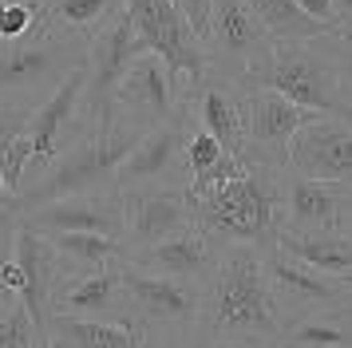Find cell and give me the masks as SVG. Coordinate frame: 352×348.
Wrapping results in <instances>:
<instances>
[{
    "label": "cell",
    "instance_id": "1",
    "mask_svg": "<svg viewBox=\"0 0 352 348\" xmlns=\"http://www.w3.org/2000/svg\"><path fill=\"white\" fill-rule=\"evenodd\" d=\"M285 309L273 297L254 246H222L218 265L202 281L194 345H277Z\"/></svg>",
    "mask_w": 352,
    "mask_h": 348
},
{
    "label": "cell",
    "instance_id": "2",
    "mask_svg": "<svg viewBox=\"0 0 352 348\" xmlns=\"http://www.w3.org/2000/svg\"><path fill=\"white\" fill-rule=\"evenodd\" d=\"M241 162L245 166L234 178L190 198L194 226L206 230L218 246H254L265 253L281 230L289 166L261 155H241Z\"/></svg>",
    "mask_w": 352,
    "mask_h": 348
},
{
    "label": "cell",
    "instance_id": "3",
    "mask_svg": "<svg viewBox=\"0 0 352 348\" xmlns=\"http://www.w3.org/2000/svg\"><path fill=\"white\" fill-rule=\"evenodd\" d=\"M349 36H320V40H273L265 56H257L245 72V87H270L317 115L349 119Z\"/></svg>",
    "mask_w": 352,
    "mask_h": 348
},
{
    "label": "cell",
    "instance_id": "4",
    "mask_svg": "<svg viewBox=\"0 0 352 348\" xmlns=\"http://www.w3.org/2000/svg\"><path fill=\"white\" fill-rule=\"evenodd\" d=\"M146 127L119 115V111H107L103 119L83 127V135L64 155L52 162L48 171L32 178V186H20L16 202H20V214L32 210L40 202H52V198H64V194H87V190H115L111 178L119 171V162L127 155L135 139L143 135Z\"/></svg>",
    "mask_w": 352,
    "mask_h": 348
},
{
    "label": "cell",
    "instance_id": "5",
    "mask_svg": "<svg viewBox=\"0 0 352 348\" xmlns=\"http://www.w3.org/2000/svg\"><path fill=\"white\" fill-rule=\"evenodd\" d=\"M115 273L123 281V297H127V313L139 320L146 345H190L194 325H198V297L202 285L182 281V277H166V273H151V269L135 265V261H115Z\"/></svg>",
    "mask_w": 352,
    "mask_h": 348
},
{
    "label": "cell",
    "instance_id": "6",
    "mask_svg": "<svg viewBox=\"0 0 352 348\" xmlns=\"http://www.w3.org/2000/svg\"><path fill=\"white\" fill-rule=\"evenodd\" d=\"M87 60V40L52 28H32L0 47V99L40 103L60 79Z\"/></svg>",
    "mask_w": 352,
    "mask_h": 348
},
{
    "label": "cell",
    "instance_id": "7",
    "mask_svg": "<svg viewBox=\"0 0 352 348\" xmlns=\"http://www.w3.org/2000/svg\"><path fill=\"white\" fill-rule=\"evenodd\" d=\"M190 107L178 91V107L151 123L135 139L119 171H115L111 186L115 190H135V186H175V182H186V162H182V151H186V135H190Z\"/></svg>",
    "mask_w": 352,
    "mask_h": 348
},
{
    "label": "cell",
    "instance_id": "8",
    "mask_svg": "<svg viewBox=\"0 0 352 348\" xmlns=\"http://www.w3.org/2000/svg\"><path fill=\"white\" fill-rule=\"evenodd\" d=\"M60 273H67L60 253L48 237L40 234L36 226L20 218L16 234H12V253L4 257L0 265V289L4 293H16L24 301V309L32 313L36 329L44 336V348H48V316H52V289L60 281Z\"/></svg>",
    "mask_w": 352,
    "mask_h": 348
},
{
    "label": "cell",
    "instance_id": "9",
    "mask_svg": "<svg viewBox=\"0 0 352 348\" xmlns=\"http://www.w3.org/2000/svg\"><path fill=\"white\" fill-rule=\"evenodd\" d=\"M123 8L135 24V36L143 40L146 52L162 56L178 87H190L210 72L206 47L186 24V16L175 8V0H123Z\"/></svg>",
    "mask_w": 352,
    "mask_h": 348
},
{
    "label": "cell",
    "instance_id": "10",
    "mask_svg": "<svg viewBox=\"0 0 352 348\" xmlns=\"http://www.w3.org/2000/svg\"><path fill=\"white\" fill-rule=\"evenodd\" d=\"M83 83H87V63L72 67L56 87H52L24 123V139H28V171H48L56 158L64 155L72 142L83 135L87 119L80 115V99H83Z\"/></svg>",
    "mask_w": 352,
    "mask_h": 348
},
{
    "label": "cell",
    "instance_id": "11",
    "mask_svg": "<svg viewBox=\"0 0 352 348\" xmlns=\"http://www.w3.org/2000/svg\"><path fill=\"white\" fill-rule=\"evenodd\" d=\"M146 52L143 40L135 36V24H131L127 8L119 4L103 24H99L91 36H87V83H83V99H80V115L87 123L103 119L111 111V99H115V87L127 72V63Z\"/></svg>",
    "mask_w": 352,
    "mask_h": 348
},
{
    "label": "cell",
    "instance_id": "12",
    "mask_svg": "<svg viewBox=\"0 0 352 348\" xmlns=\"http://www.w3.org/2000/svg\"><path fill=\"white\" fill-rule=\"evenodd\" d=\"M285 166L301 178L352 182V131L344 115H313L285 142Z\"/></svg>",
    "mask_w": 352,
    "mask_h": 348
},
{
    "label": "cell",
    "instance_id": "13",
    "mask_svg": "<svg viewBox=\"0 0 352 348\" xmlns=\"http://www.w3.org/2000/svg\"><path fill=\"white\" fill-rule=\"evenodd\" d=\"M270 32L257 16L254 0H210V32H206V56L214 72L241 76L257 56H265Z\"/></svg>",
    "mask_w": 352,
    "mask_h": 348
},
{
    "label": "cell",
    "instance_id": "14",
    "mask_svg": "<svg viewBox=\"0 0 352 348\" xmlns=\"http://www.w3.org/2000/svg\"><path fill=\"white\" fill-rule=\"evenodd\" d=\"M182 99L190 107L194 127L210 131L230 155H241V146H245V83L238 76L210 67L198 83L182 87Z\"/></svg>",
    "mask_w": 352,
    "mask_h": 348
},
{
    "label": "cell",
    "instance_id": "15",
    "mask_svg": "<svg viewBox=\"0 0 352 348\" xmlns=\"http://www.w3.org/2000/svg\"><path fill=\"white\" fill-rule=\"evenodd\" d=\"M349 218H352L349 182L285 174L281 230H293V234H349Z\"/></svg>",
    "mask_w": 352,
    "mask_h": 348
},
{
    "label": "cell",
    "instance_id": "16",
    "mask_svg": "<svg viewBox=\"0 0 352 348\" xmlns=\"http://www.w3.org/2000/svg\"><path fill=\"white\" fill-rule=\"evenodd\" d=\"M119 194H123V241H127V250H143L159 237L194 226L186 182L135 186V190H119Z\"/></svg>",
    "mask_w": 352,
    "mask_h": 348
},
{
    "label": "cell",
    "instance_id": "17",
    "mask_svg": "<svg viewBox=\"0 0 352 348\" xmlns=\"http://www.w3.org/2000/svg\"><path fill=\"white\" fill-rule=\"evenodd\" d=\"M20 218L36 226L40 234L56 230H91V234L123 237V194L119 190H87V194H64L24 210Z\"/></svg>",
    "mask_w": 352,
    "mask_h": 348
},
{
    "label": "cell",
    "instance_id": "18",
    "mask_svg": "<svg viewBox=\"0 0 352 348\" xmlns=\"http://www.w3.org/2000/svg\"><path fill=\"white\" fill-rule=\"evenodd\" d=\"M111 107L119 115L135 119V123H143V127L166 119L178 107V79L170 76V67L162 63V56L139 52L127 63V72H123L119 87H115Z\"/></svg>",
    "mask_w": 352,
    "mask_h": 348
},
{
    "label": "cell",
    "instance_id": "19",
    "mask_svg": "<svg viewBox=\"0 0 352 348\" xmlns=\"http://www.w3.org/2000/svg\"><path fill=\"white\" fill-rule=\"evenodd\" d=\"M313 115L317 111L301 107V103H293V99L270 91V87H245V146H241V155H261L273 158V162H285V142Z\"/></svg>",
    "mask_w": 352,
    "mask_h": 348
},
{
    "label": "cell",
    "instance_id": "20",
    "mask_svg": "<svg viewBox=\"0 0 352 348\" xmlns=\"http://www.w3.org/2000/svg\"><path fill=\"white\" fill-rule=\"evenodd\" d=\"M261 265H265V281H270L273 297L281 301V309H289V313L324 309V305H349V277L309 269L301 261H293L289 253H281L277 246L261 253Z\"/></svg>",
    "mask_w": 352,
    "mask_h": 348
},
{
    "label": "cell",
    "instance_id": "21",
    "mask_svg": "<svg viewBox=\"0 0 352 348\" xmlns=\"http://www.w3.org/2000/svg\"><path fill=\"white\" fill-rule=\"evenodd\" d=\"M218 253H222V246L206 230L186 226V230L159 237L143 250H127V261L151 269V273H166V277H182V281L202 285L218 265Z\"/></svg>",
    "mask_w": 352,
    "mask_h": 348
},
{
    "label": "cell",
    "instance_id": "22",
    "mask_svg": "<svg viewBox=\"0 0 352 348\" xmlns=\"http://www.w3.org/2000/svg\"><path fill=\"white\" fill-rule=\"evenodd\" d=\"M52 313H72V316H103V320H123L127 297L115 265L99 269H72L60 273V281L52 289Z\"/></svg>",
    "mask_w": 352,
    "mask_h": 348
},
{
    "label": "cell",
    "instance_id": "23",
    "mask_svg": "<svg viewBox=\"0 0 352 348\" xmlns=\"http://www.w3.org/2000/svg\"><path fill=\"white\" fill-rule=\"evenodd\" d=\"M146 345L143 329L135 316L103 320V316H48V348H139Z\"/></svg>",
    "mask_w": 352,
    "mask_h": 348
},
{
    "label": "cell",
    "instance_id": "24",
    "mask_svg": "<svg viewBox=\"0 0 352 348\" xmlns=\"http://www.w3.org/2000/svg\"><path fill=\"white\" fill-rule=\"evenodd\" d=\"M277 345H289V348H349L352 345L349 305H324V309L293 313L285 320Z\"/></svg>",
    "mask_w": 352,
    "mask_h": 348
},
{
    "label": "cell",
    "instance_id": "25",
    "mask_svg": "<svg viewBox=\"0 0 352 348\" xmlns=\"http://www.w3.org/2000/svg\"><path fill=\"white\" fill-rule=\"evenodd\" d=\"M273 246L289 253L293 261L309 269L333 273V277H352V241L349 234H293V230H277Z\"/></svg>",
    "mask_w": 352,
    "mask_h": 348
},
{
    "label": "cell",
    "instance_id": "26",
    "mask_svg": "<svg viewBox=\"0 0 352 348\" xmlns=\"http://www.w3.org/2000/svg\"><path fill=\"white\" fill-rule=\"evenodd\" d=\"M36 103L28 99H0V162H4V146L16 139V131L28 123V111ZM16 221H20V202H16V190H8L4 182V166H0V265L4 257L12 253V234H16ZM16 297V293H4L0 289V301Z\"/></svg>",
    "mask_w": 352,
    "mask_h": 348
},
{
    "label": "cell",
    "instance_id": "27",
    "mask_svg": "<svg viewBox=\"0 0 352 348\" xmlns=\"http://www.w3.org/2000/svg\"><path fill=\"white\" fill-rule=\"evenodd\" d=\"M270 40H320V36H349V24L340 20H317L297 0H254Z\"/></svg>",
    "mask_w": 352,
    "mask_h": 348
},
{
    "label": "cell",
    "instance_id": "28",
    "mask_svg": "<svg viewBox=\"0 0 352 348\" xmlns=\"http://www.w3.org/2000/svg\"><path fill=\"white\" fill-rule=\"evenodd\" d=\"M56 246L64 269H99V265H115L127 257V241L111 234H91V230H56V234H44Z\"/></svg>",
    "mask_w": 352,
    "mask_h": 348
},
{
    "label": "cell",
    "instance_id": "29",
    "mask_svg": "<svg viewBox=\"0 0 352 348\" xmlns=\"http://www.w3.org/2000/svg\"><path fill=\"white\" fill-rule=\"evenodd\" d=\"M119 4L123 0H52L40 8V24L52 32H67V36L87 40Z\"/></svg>",
    "mask_w": 352,
    "mask_h": 348
},
{
    "label": "cell",
    "instance_id": "30",
    "mask_svg": "<svg viewBox=\"0 0 352 348\" xmlns=\"http://www.w3.org/2000/svg\"><path fill=\"white\" fill-rule=\"evenodd\" d=\"M0 348H44V336L20 297L8 301V309L0 316Z\"/></svg>",
    "mask_w": 352,
    "mask_h": 348
},
{
    "label": "cell",
    "instance_id": "31",
    "mask_svg": "<svg viewBox=\"0 0 352 348\" xmlns=\"http://www.w3.org/2000/svg\"><path fill=\"white\" fill-rule=\"evenodd\" d=\"M222 151H226V146L214 139L210 131H202V127H190V135H186V151H182V162H186V178L202 174L210 162H218V158H222Z\"/></svg>",
    "mask_w": 352,
    "mask_h": 348
},
{
    "label": "cell",
    "instance_id": "32",
    "mask_svg": "<svg viewBox=\"0 0 352 348\" xmlns=\"http://www.w3.org/2000/svg\"><path fill=\"white\" fill-rule=\"evenodd\" d=\"M40 8H44V0H32V4H12V0H4V12H0V40H20L24 32L44 28V24H40Z\"/></svg>",
    "mask_w": 352,
    "mask_h": 348
},
{
    "label": "cell",
    "instance_id": "33",
    "mask_svg": "<svg viewBox=\"0 0 352 348\" xmlns=\"http://www.w3.org/2000/svg\"><path fill=\"white\" fill-rule=\"evenodd\" d=\"M175 8L186 16V24L194 28V36L206 47V32H210V0H175Z\"/></svg>",
    "mask_w": 352,
    "mask_h": 348
},
{
    "label": "cell",
    "instance_id": "34",
    "mask_svg": "<svg viewBox=\"0 0 352 348\" xmlns=\"http://www.w3.org/2000/svg\"><path fill=\"white\" fill-rule=\"evenodd\" d=\"M309 16H317V20H340V24H349V12L336 4V0H297Z\"/></svg>",
    "mask_w": 352,
    "mask_h": 348
},
{
    "label": "cell",
    "instance_id": "35",
    "mask_svg": "<svg viewBox=\"0 0 352 348\" xmlns=\"http://www.w3.org/2000/svg\"><path fill=\"white\" fill-rule=\"evenodd\" d=\"M336 4H340V8H344V12H349V4H352V0H336Z\"/></svg>",
    "mask_w": 352,
    "mask_h": 348
},
{
    "label": "cell",
    "instance_id": "36",
    "mask_svg": "<svg viewBox=\"0 0 352 348\" xmlns=\"http://www.w3.org/2000/svg\"><path fill=\"white\" fill-rule=\"evenodd\" d=\"M8 301H12V297H8ZM8 301H0V316H4V309H8Z\"/></svg>",
    "mask_w": 352,
    "mask_h": 348
},
{
    "label": "cell",
    "instance_id": "37",
    "mask_svg": "<svg viewBox=\"0 0 352 348\" xmlns=\"http://www.w3.org/2000/svg\"><path fill=\"white\" fill-rule=\"evenodd\" d=\"M12 4H32V0H12Z\"/></svg>",
    "mask_w": 352,
    "mask_h": 348
},
{
    "label": "cell",
    "instance_id": "38",
    "mask_svg": "<svg viewBox=\"0 0 352 348\" xmlns=\"http://www.w3.org/2000/svg\"><path fill=\"white\" fill-rule=\"evenodd\" d=\"M0 12H4V0H0Z\"/></svg>",
    "mask_w": 352,
    "mask_h": 348
},
{
    "label": "cell",
    "instance_id": "39",
    "mask_svg": "<svg viewBox=\"0 0 352 348\" xmlns=\"http://www.w3.org/2000/svg\"><path fill=\"white\" fill-rule=\"evenodd\" d=\"M0 47H4V40H0Z\"/></svg>",
    "mask_w": 352,
    "mask_h": 348
}]
</instances>
